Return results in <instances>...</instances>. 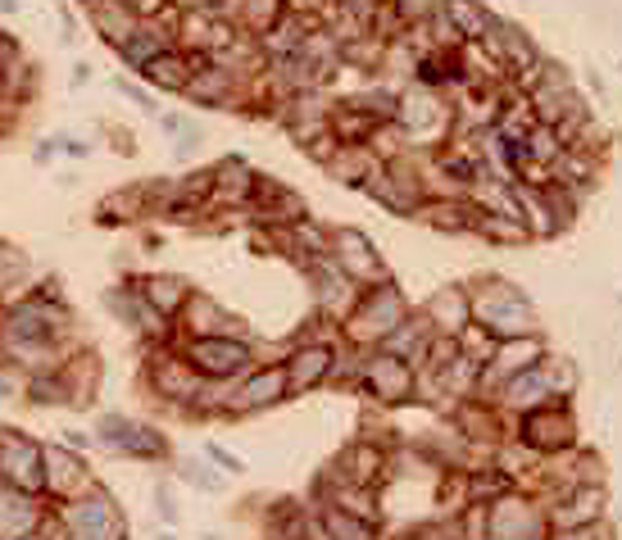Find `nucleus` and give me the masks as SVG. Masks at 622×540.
<instances>
[{
    "label": "nucleus",
    "instance_id": "2eb2a0df",
    "mask_svg": "<svg viewBox=\"0 0 622 540\" xmlns=\"http://www.w3.org/2000/svg\"><path fill=\"white\" fill-rule=\"evenodd\" d=\"M105 304H110V314H114L123 327L137 331L141 346H169V341H177L173 318H164L160 309H150L146 296L133 287V281H127V287H110V291H105Z\"/></svg>",
    "mask_w": 622,
    "mask_h": 540
},
{
    "label": "nucleus",
    "instance_id": "c03bdc74",
    "mask_svg": "<svg viewBox=\"0 0 622 540\" xmlns=\"http://www.w3.org/2000/svg\"><path fill=\"white\" fill-rule=\"evenodd\" d=\"M455 341H459V354L477 359V364H486V359H490V350H496V337H490L486 327H477V323H469V327H463Z\"/></svg>",
    "mask_w": 622,
    "mask_h": 540
},
{
    "label": "nucleus",
    "instance_id": "3c124183",
    "mask_svg": "<svg viewBox=\"0 0 622 540\" xmlns=\"http://www.w3.org/2000/svg\"><path fill=\"white\" fill-rule=\"evenodd\" d=\"M14 400H23V373L0 364V404H14Z\"/></svg>",
    "mask_w": 622,
    "mask_h": 540
},
{
    "label": "nucleus",
    "instance_id": "20e7f679",
    "mask_svg": "<svg viewBox=\"0 0 622 540\" xmlns=\"http://www.w3.org/2000/svg\"><path fill=\"white\" fill-rule=\"evenodd\" d=\"M396 123H400L409 150H436L455 133V105L446 100V91H427V87L413 83L400 91Z\"/></svg>",
    "mask_w": 622,
    "mask_h": 540
},
{
    "label": "nucleus",
    "instance_id": "412c9836",
    "mask_svg": "<svg viewBox=\"0 0 622 540\" xmlns=\"http://www.w3.org/2000/svg\"><path fill=\"white\" fill-rule=\"evenodd\" d=\"M605 508H609V491H605V481L573 486V491H563L559 500H550V504H546V513H550V531L595 523V518H605Z\"/></svg>",
    "mask_w": 622,
    "mask_h": 540
},
{
    "label": "nucleus",
    "instance_id": "f03ea898",
    "mask_svg": "<svg viewBox=\"0 0 622 540\" xmlns=\"http://www.w3.org/2000/svg\"><path fill=\"white\" fill-rule=\"evenodd\" d=\"M409 309L413 304L405 300V291L396 287L391 277L377 281V287H364V291H359V300H354V309L341 318V341L350 350H377L409 318Z\"/></svg>",
    "mask_w": 622,
    "mask_h": 540
},
{
    "label": "nucleus",
    "instance_id": "4d7b16f0",
    "mask_svg": "<svg viewBox=\"0 0 622 540\" xmlns=\"http://www.w3.org/2000/svg\"><path fill=\"white\" fill-rule=\"evenodd\" d=\"M91 441H96V436H87V431H64V445L69 450H87Z\"/></svg>",
    "mask_w": 622,
    "mask_h": 540
},
{
    "label": "nucleus",
    "instance_id": "603ef678",
    "mask_svg": "<svg viewBox=\"0 0 622 540\" xmlns=\"http://www.w3.org/2000/svg\"><path fill=\"white\" fill-rule=\"evenodd\" d=\"M204 459H210V463H219V468H227V473H246V463H241L237 454H227L223 445H214V441L204 445Z\"/></svg>",
    "mask_w": 622,
    "mask_h": 540
},
{
    "label": "nucleus",
    "instance_id": "4c0bfd02",
    "mask_svg": "<svg viewBox=\"0 0 622 540\" xmlns=\"http://www.w3.org/2000/svg\"><path fill=\"white\" fill-rule=\"evenodd\" d=\"M440 10H446V18L455 23V33L463 41H482L490 33V23H496V14L482 0H440Z\"/></svg>",
    "mask_w": 622,
    "mask_h": 540
},
{
    "label": "nucleus",
    "instance_id": "9d476101",
    "mask_svg": "<svg viewBox=\"0 0 622 540\" xmlns=\"http://www.w3.org/2000/svg\"><path fill=\"white\" fill-rule=\"evenodd\" d=\"M41 477H46V500L50 504H64V500H77V495H87L96 491V473H91V463L83 459V450H69L64 441H46L41 445Z\"/></svg>",
    "mask_w": 622,
    "mask_h": 540
},
{
    "label": "nucleus",
    "instance_id": "7ed1b4c3",
    "mask_svg": "<svg viewBox=\"0 0 622 540\" xmlns=\"http://www.w3.org/2000/svg\"><path fill=\"white\" fill-rule=\"evenodd\" d=\"M141 386L150 391V400H160V404L173 409V414L191 418V409H196V400L204 395V386L210 381L187 364V354L177 350V341H169V346H146Z\"/></svg>",
    "mask_w": 622,
    "mask_h": 540
},
{
    "label": "nucleus",
    "instance_id": "a18cd8bd",
    "mask_svg": "<svg viewBox=\"0 0 622 540\" xmlns=\"http://www.w3.org/2000/svg\"><path fill=\"white\" fill-rule=\"evenodd\" d=\"M550 540H618V531H613L609 518H595V523H582V527L550 531Z\"/></svg>",
    "mask_w": 622,
    "mask_h": 540
},
{
    "label": "nucleus",
    "instance_id": "49530a36",
    "mask_svg": "<svg viewBox=\"0 0 622 540\" xmlns=\"http://www.w3.org/2000/svg\"><path fill=\"white\" fill-rule=\"evenodd\" d=\"M114 91H119L123 100H133L141 114H160V100H154L150 87H137V83H127V77H114Z\"/></svg>",
    "mask_w": 622,
    "mask_h": 540
},
{
    "label": "nucleus",
    "instance_id": "58836bf2",
    "mask_svg": "<svg viewBox=\"0 0 622 540\" xmlns=\"http://www.w3.org/2000/svg\"><path fill=\"white\" fill-rule=\"evenodd\" d=\"M473 237H482V241H490V246H527V241H532V231L523 227V218H509V214H482V210H477Z\"/></svg>",
    "mask_w": 622,
    "mask_h": 540
},
{
    "label": "nucleus",
    "instance_id": "09e8293b",
    "mask_svg": "<svg viewBox=\"0 0 622 540\" xmlns=\"http://www.w3.org/2000/svg\"><path fill=\"white\" fill-rule=\"evenodd\" d=\"M154 508H160V523H164V527H177V518H183V513H177L173 491H169V481L154 486Z\"/></svg>",
    "mask_w": 622,
    "mask_h": 540
},
{
    "label": "nucleus",
    "instance_id": "bb28decb",
    "mask_svg": "<svg viewBox=\"0 0 622 540\" xmlns=\"http://www.w3.org/2000/svg\"><path fill=\"white\" fill-rule=\"evenodd\" d=\"M46 508H50L46 495H23V491L0 486V540H28V536H37Z\"/></svg>",
    "mask_w": 622,
    "mask_h": 540
},
{
    "label": "nucleus",
    "instance_id": "79ce46f5",
    "mask_svg": "<svg viewBox=\"0 0 622 540\" xmlns=\"http://www.w3.org/2000/svg\"><path fill=\"white\" fill-rule=\"evenodd\" d=\"M518 146H523V160H527V164H540V168H550V164L559 160V150H563V141H559V133H555L550 123H536Z\"/></svg>",
    "mask_w": 622,
    "mask_h": 540
},
{
    "label": "nucleus",
    "instance_id": "8fccbe9b",
    "mask_svg": "<svg viewBox=\"0 0 622 540\" xmlns=\"http://www.w3.org/2000/svg\"><path fill=\"white\" fill-rule=\"evenodd\" d=\"M100 137L114 141V150H119V154H137V137L127 133L123 123H100Z\"/></svg>",
    "mask_w": 622,
    "mask_h": 540
},
{
    "label": "nucleus",
    "instance_id": "864d4df0",
    "mask_svg": "<svg viewBox=\"0 0 622 540\" xmlns=\"http://www.w3.org/2000/svg\"><path fill=\"white\" fill-rule=\"evenodd\" d=\"M55 150H60V154H69V160H87V154H91V146H87L83 137H60V141H55Z\"/></svg>",
    "mask_w": 622,
    "mask_h": 540
},
{
    "label": "nucleus",
    "instance_id": "f704fd0d",
    "mask_svg": "<svg viewBox=\"0 0 622 540\" xmlns=\"http://www.w3.org/2000/svg\"><path fill=\"white\" fill-rule=\"evenodd\" d=\"M223 18H232L241 33H250V37H264L273 23L287 14V0H223V10H219Z\"/></svg>",
    "mask_w": 622,
    "mask_h": 540
},
{
    "label": "nucleus",
    "instance_id": "1a4fd4ad",
    "mask_svg": "<svg viewBox=\"0 0 622 540\" xmlns=\"http://www.w3.org/2000/svg\"><path fill=\"white\" fill-rule=\"evenodd\" d=\"M513 436L527 450H536L540 459L563 454V450L577 445V418H573V409H568V400H546V404H536L527 414L513 418Z\"/></svg>",
    "mask_w": 622,
    "mask_h": 540
},
{
    "label": "nucleus",
    "instance_id": "4468645a",
    "mask_svg": "<svg viewBox=\"0 0 622 540\" xmlns=\"http://www.w3.org/2000/svg\"><path fill=\"white\" fill-rule=\"evenodd\" d=\"M540 354H546V337H540V331H532V337H505V341H496V350H490V359L482 364L477 400H490L500 381H509V377H518V373L536 368Z\"/></svg>",
    "mask_w": 622,
    "mask_h": 540
},
{
    "label": "nucleus",
    "instance_id": "9b49d317",
    "mask_svg": "<svg viewBox=\"0 0 622 540\" xmlns=\"http://www.w3.org/2000/svg\"><path fill=\"white\" fill-rule=\"evenodd\" d=\"M282 400H291L287 391V373L277 364H254L250 373H241L227 386V418H246V414H264V409H277Z\"/></svg>",
    "mask_w": 622,
    "mask_h": 540
},
{
    "label": "nucleus",
    "instance_id": "f3484780",
    "mask_svg": "<svg viewBox=\"0 0 622 540\" xmlns=\"http://www.w3.org/2000/svg\"><path fill=\"white\" fill-rule=\"evenodd\" d=\"M332 368H336V341H296L282 354V373H287L291 395H309L319 386H327Z\"/></svg>",
    "mask_w": 622,
    "mask_h": 540
},
{
    "label": "nucleus",
    "instance_id": "423d86ee",
    "mask_svg": "<svg viewBox=\"0 0 622 540\" xmlns=\"http://www.w3.org/2000/svg\"><path fill=\"white\" fill-rule=\"evenodd\" d=\"M177 350L204 381H237L259 364V341L254 337H183Z\"/></svg>",
    "mask_w": 622,
    "mask_h": 540
},
{
    "label": "nucleus",
    "instance_id": "de8ad7c7",
    "mask_svg": "<svg viewBox=\"0 0 622 540\" xmlns=\"http://www.w3.org/2000/svg\"><path fill=\"white\" fill-rule=\"evenodd\" d=\"M336 146H341V141H336V137H332V127H327V133H319L314 141H304L300 150H304V160H314V164L323 168V164L332 160V154H336Z\"/></svg>",
    "mask_w": 622,
    "mask_h": 540
},
{
    "label": "nucleus",
    "instance_id": "c85d7f7f",
    "mask_svg": "<svg viewBox=\"0 0 622 540\" xmlns=\"http://www.w3.org/2000/svg\"><path fill=\"white\" fill-rule=\"evenodd\" d=\"M87 23H91V33L105 41L110 50H119L127 37L137 33V10L127 5V0H91L87 5Z\"/></svg>",
    "mask_w": 622,
    "mask_h": 540
},
{
    "label": "nucleus",
    "instance_id": "ea45409f",
    "mask_svg": "<svg viewBox=\"0 0 622 540\" xmlns=\"http://www.w3.org/2000/svg\"><path fill=\"white\" fill-rule=\"evenodd\" d=\"M23 404L60 409L64 404V377H60V368H46V373H28V377H23Z\"/></svg>",
    "mask_w": 622,
    "mask_h": 540
},
{
    "label": "nucleus",
    "instance_id": "e433bc0d",
    "mask_svg": "<svg viewBox=\"0 0 622 540\" xmlns=\"http://www.w3.org/2000/svg\"><path fill=\"white\" fill-rule=\"evenodd\" d=\"M141 218H150V210H146V196H141V187H119V191H110L105 200L96 204V223H100V227H119V223H141Z\"/></svg>",
    "mask_w": 622,
    "mask_h": 540
},
{
    "label": "nucleus",
    "instance_id": "c9c22d12",
    "mask_svg": "<svg viewBox=\"0 0 622 540\" xmlns=\"http://www.w3.org/2000/svg\"><path fill=\"white\" fill-rule=\"evenodd\" d=\"M314 527L323 540H382V527H373L364 518H350V513L336 508V504H314Z\"/></svg>",
    "mask_w": 622,
    "mask_h": 540
},
{
    "label": "nucleus",
    "instance_id": "e2e57ef3",
    "mask_svg": "<svg viewBox=\"0 0 622 540\" xmlns=\"http://www.w3.org/2000/svg\"><path fill=\"white\" fill-rule=\"evenodd\" d=\"M0 364H5V350H0Z\"/></svg>",
    "mask_w": 622,
    "mask_h": 540
},
{
    "label": "nucleus",
    "instance_id": "5701e85b",
    "mask_svg": "<svg viewBox=\"0 0 622 540\" xmlns=\"http://www.w3.org/2000/svg\"><path fill=\"white\" fill-rule=\"evenodd\" d=\"M386 450L382 441H369V436H359V441H350L341 454H336L332 463V477H341V481H354V486H382L386 481Z\"/></svg>",
    "mask_w": 622,
    "mask_h": 540
},
{
    "label": "nucleus",
    "instance_id": "4be33fe9",
    "mask_svg": "<svg viewBox=\"0 0 622 540\" xmlns=\"http://www.w3.org/2000/svg\"><path fill=\"white\" fill-rule=\"evenodd\" d=\"M60 377H64V404L69 409H91L96 391H100V354L91 346L77 341L69 354H64V364H60Z\"/></svg>",
    "mask_w": 622,
    "mask_h": 540
},
{
    "label": "nucleus",
    "instance_id": "f257e3e1",
    "mask_svg": "<svg viewBox=\"0 0 622 540\" xmlns=\"http://www.w3.org/2000/svg\"><path fill=\"white\" fill-rule=\"evenodd\" d=\"M469 314L496 341H505V337H532V331H540L527 291H518L513 281H505V277H477V281H469Z\"/></svg>",
    "mask_w": 622,
    "mask_h": 540
},
{
    "label": "nucleus",
    "instance_id": "052dcab7",
    "mask_svg": "<svg viewBox=\"0 0 622 540\" xmlns=\"http://www.w3.org/2000/svg\"><path fill=\"white\" fill-rule=\"evenodd\" d=\"M18 14V0H0V18H14Z\"/></svg>",
    "mask_w": 622,
    "mask_h": 540
},
{
    "label": "nucleus",
    "instance_id": "b1692460",
    "mask_svg": "<svg viewBox=\"0 0 622 540\" xmlns=\"http://www.w3.org/2000/svg\"><path fill=\"white\" fill-rule=\"evenodd\" d=\"M482 46L500 60V68H505L509 77H518V73H527V68H536V64H540L536 41H532L523 28H518V23H505V18L490 23V33L482 37Z\"/></svg>",
    "mask_w": 622,
    "mask_h": 540
},
{
    "label": "nucleus",
    "instance_id": "6e6552de",
    "mask_svg": "<svg viewBox=\"0 0 622 540\" xmlns=\"http://www.w3.org/2000/svg\"><path fill=\"white\" fill-rule=\"evenodd\" d=\"M359 391L382 409H400L419 400V368L386 350H364L359 354Z\"/></svg>",
    "mask_w": 622,
    "mask_h": 540
},
{
    "label": "nucleus",
    "instance_id": "aec40b11",
    "mask_svg": "<svg viewBox=\"0 0 622 540\" xmlns=\"http://www.w3.org/2000/svg\"><path fill=\"white\" fill-rule=\"evenodd\" d=\"M246 96V83L237 73H227L219 64H204L191 73V83L183 87V100H191V105L200 110H237Z\"/></svg>",
    "mask_w": 622,
    "mask_h": 540
},
{
    "label": "nucleus",
    "instance_id": "69168bd1",
    "mask_svg": "<svg viewBox=\"0 0 622 540\" xmlns=\"http://www.w3.org/2000/svg\"><path fill=\"white\" fill-rule=\"evenodd\" d=\"M269 540H277V536H269Z\"/></svg>",
    "mask_w": 622,
    "mask_h": 540
},
{
    "label": "nucleus",
    "instance_id": "680f3d73",
    "mask_svg": "<svg viewBox=\"0 0 622 540\" xmlns=\"http://www.w3.org/2000/svg\"><path fill=\"white\" fill-rule=\"evenodd\" d=\"M160 540H177V531H160Z\"/></svg>",
    "mask_w": 622,
    "mask_h": 540
},
{
    "label": "nucleus",
    "instance_id": "5fc2aeb1",
    "mask_svg": "<svg viewBox=\"0 0 622 540\" xmlns=\"http://www.w3.org/2000/svg\"><path fill=\"white\" fill-rule=\"evenodd\" d=\"M177 10H210V14H219L223 10V0H173Z\"/></svg>",
    "mask_w": 622,
    "mask_h": 540
},
{
    "label": "nucleus",
    "instance_id": "39448f33",
    "mask_svg": "<svg viewBox=\"0 0 622 540\" xmlns=\"http://www.w3.org/2000/svg\"><path fill=\"white\" fill-rule=\"evenodd\" d=\"M486 540H550L546 500L532 495L527 486L496 495L486 504Z\"/></svg>",
    "mask_w": 622,
    "mask_h": 540
},
{
    "label": "nucleus",
    "instance_id": "13d9d810",
    "mask_svg": "<svg viewBox=\"0 0 622 540\" xmlns=\"http://www.w3.org/2000/svg\"><path fill=\"white\" fill-rule=\"evenodd\" d=\"M55 160V141H41L37 150H33V164H50Z\"/></svg>",
    "mask_w": 622,
    "mask_h": 540
},
{
    "label": "nucleus",
    "instance_id": "6e6d98bb",
    "mask_svg": "<svg viewBox=\"0 0 622 540\" xmlns=\"http://www.w3.org/2000/svg\"><path fill=\"white\" fill-rule=\"evenodd\" d=\"M187 123H191V118H183V114H160V127H164L169 137H173V133H183Z\"/></svg>",
    "mask_w": 622,
    "mask_h": 540
},
{
    "label": "nucleus",
    "instance_id": "dca6fc26",
    "mask_svg": "<svg viewBox=\"0 0 622 540\" xmlns=\"http://www.w3.org/2000/svg\"><path fill=\"white\" fill-rule=\"evenodd\" d=\"M173 331H177V341H183V337H250L246 318H237L232 309H223L210 291H191L187 296L183 314L173 318Z\"/></svg>",
    "mask_w": 622,
    "mask_h": 540
},
{
    "label": "nucleus",
    "instance_id": "72a5a7b5",
    "mask_svg": "<svg viewBox=\"0 0 622 540\" xmlns=\"http://www.w3.org/2000/svg\"><path fill=\"white\" fill-rule=\"evenodd\" d=\"M377 164H382V160H377L369 146H346V141H341L332 160L323 164V173L332 177V183H341V187H354V191H359V187L369 183V173H373Z\"/></svg>",
    "mask_w": 622,
    "mask_h": 540
},
{
    "label": "nucleus",
    "instance_id": "338daca9",
    "mask_svg": "<svg viewBox=\"0 0 622 540\" xmlns=\"http://www.w3.org/2000/svg\"><path fill=\"white\" fill-rule=\"evenodd\" d=\"M0 137H5V133H0Z\"/></svg>",
    "mask_w": 622,
    "mask_h": 540
},
{
    "label": "nucleus",
    "instance_id": "cd10ccee",
    "mask_svg": "<svg viewBox=\"0 0 622 540\" xmlns=\"http://www.w3.org/2000/svg\"><path fill=\"white\" fill-rule=\"evenodd\" d=\"M419 314L427 318V327L436 331V337H459V331L473 323V314H469V287H440V291H432Z\"/></svg>",
    "mask_w": 622,
    "mask_h": 540
},
{
    "label": "nucleus",
    "instance_id": "a878e982",
    "mask_svg": "<svg viewBox=\"0 0 622 540\" xmlns=\"http://www.w3.org/2000/svg\"><path fill=\"white\" fill-rule=\"evenodd\" d=\"M413 223L446 231V237H469L473 223H477V204L469 196H427L419 204V214H413Z\"/></svg>",
    "mask_w": 622,
    "mask_h": 540
},
{
    "label": "nucleus",
    "instance_id": "473e14b6",
    "mask_svg": "<svg viewBox=\"0 0 622 540\" xmlns=\"http://www.w3.org/2000/svg\"><path fill=\"white\" fill-rule=\"evenodd\" d=\"M436 337V331L427 327V318L419 314V309H409V318L386 337L377 350H386V354H396V359H405V364H413V368H423V359H427V341Z\"/></svg>",
    "mask_w": 622,
    "mask_h": 540
},
{
    "label": "nucleus",
    "instance_id": "2f4dec72",
    "mask_svg": "<svg viewBox=\"0 0 622 540\" xmlns=\"http://www.w3.org/2000/svg\"><path fill=\"white\" fill-rule=\"evenodd\" d=\"M513 200H518V218H523V227L532 231V241H550V237H559V231H563L540 187H532V183H513Z\"/></svg>",
    "mask_w": 622,
    "mask_h": 540
},
{
    "label": "nucleus",
    "instance_id": "6ab92c4d",
    "mask_svg": "<svg viewBox=\"0 0 622 540\" xmlns=\"http://www.w3.org/2000/svg\"><path fill=\"white\" fill-rule=\"evenodd\" d=\"M210 64V55H200V50H183V46H173L164 50V55H154L137 77L154 91V96H183V87L191 83V73Z\"/></svg>",
    "mask_w": 622,
    "mask_h": 540
},
{
    "label": "nucleus",
    "instance_id": "ddd939ff",
    "mask_svg": "<svg viewBox=\"0 0 622 540\" xmlns=\"http://www.w3.org/2000/svg\"><path fill=\"white\" fill-rule=\"evenodd\" d=\"M0 486L23 495H41L46 477H41V441L23 436L14 427H0Z\"/></svg>",
    "mask_w": 622,
    "mask_h": 540
},
{
    "label": "nucleus",
    "instance_id": "f8f14e48",
    "mask_svg": "<svg viewBox=\"0 0 622 540\" xmlns=\"http://www.w3.org/2000/svg\"><path fill=\"white\" fill-rule=\"evenodd\" d=\"M327 254L354 287H377V281L391 277L386 273V260L377 254V246L359 227H327Z\"/></svg>",
    "mask_w": 622,
    "mask_h": 540
},
{
    "label": "nucleus",
    "instance_id": "c756f323",
    "mask_svg": "<svg viewBox=\"0 0 622 540\" xmlns=\"http://www.w3.org/2000/svg\"><path fill=\"white\" fill-rule=\"evenodd\" d=\"M133 287L146 296L150 309H160L164 318H177V314H183L187 296L196 291L183 273H141V277H133Z\"/></svg>",
    "mask_w": 622,
    "mask_h": 540
},
{
    "label": "nucleus",
    "instance_id": "a211bd4d",
    "mask_svg": "<svg viewBox=\"0 0 622 540\" xmlns=\"http://www.w3.org/2000/svg\"><path fill=\"white\" fill-rule=\"evenodd\" d=\"M304 277H309V287H314V309H319V318H327V323L341 327V318L354 309V300H359V291H364V287H354V281L332 264V254H323V260L309 264Z\"/></svg>",
    "mask_w": 622,
    "mask_h": 540
},
{
    "label": "nucleus",
    "instance_id": "393cba45",
    "mask_svg": "<svg viewBox=\"0 0 622 540\" xmlns=\"http://www.w3.org/2000/svg\"><path fill=\"white\" fill-rule=\"evenodd\" d=\"M254 168L246 160H237V154H227V160L210 164V210H246L250 204V191H254Z\"/></svg>",
    "mask_w": 622,
    "mask_h": 540
},
{
    "label": "nucleus",
    "instance_id": "37998d69",
    "mask_svg": "<svg viewBox=\"0 0 622 540\" xmlns=\"http://www.w3.org/2000/svg\"><path fill=\"white\" fill-rule=\"evenodd\" d=\"M177 477L196 491H223V477L210 468V459H177Z\"/></svg>",
    "mask_w": 622,
    "mask_h": 540
},
{
    "label": "nucleus",
    "instance_id": "a19ab883",
    "mask_svg": "<svg viewBox=\"0 0 622 540\" xmlns=\"http://www.w3.org/2000/svg\"><path fill=\"white\" fill-rule=\"evenodd\" d=\"M540 377H546V391L555 395V400H573V391H577V368H573V359H559V354H540Z\"/></svg>",
    "mask_w": 622,
    "mask_h": 540
},
{
    "label": "nucleus",
    "instance_id": "7c9ffc66",
    "mask_svg": "<svg viewBox=\"0 0 622 540\" xmlns=\"http://www.w3.org/2000/svg\"><path fill=\"white\" fill-rule=\"evenodd\" d=\"M114 459H137V463H169L173 459V445H169V436L160 427H150V423H127L123 436L110 445Z\"/></svg>",
    "mask_w": 622,
    "mask_h": 540
},
{
    "label": "nucleus",
    "instance_id": "0eeeda50",
    "mask_svg": "<svg viewBox=\"0 0 622 540\" xmlns=\"http://www.w3.org/2000/svg\"><path fill=\"white\" fill-rule=\"evenodd\" d=\"M364 196H373L382 210H391L396 218H413L419 204L427 200L423 191V173H419V150H405L400 160H386L369 173V183L359 187Z\"/></svg>",
    "mask_w": 622,
    "mask_h": 540
},
{
    "label": "nucleus",
    "instance_id": "0e129e2a",
    "mask_svg": "<svg viewBox=\"0 0 622 540\" xmlns=\"http://www.w3.org/2000/svg\"><path fill=\"white\" fill-rule=\"evenodd\" d=\"M83 5H91V0H83Z\"/></svg>",
    "mask_w": 622,
    "mask_h": 540
},
{
    "label": "nucleus",
    "instance_id": "bf43d9fd",
    "mask_svg": "<svg viewBox=\"0 0 622 540\" xmlns=\"http://www.w3.org/2000/svg\"><path fill=\"white\" fill-rule=\"evenodd\" d=\"M91 83V64H77L73 68V87H87Z\"/></svg>",
    "mask_w": 622,
    "mask_h": 540
}]
</instances>
